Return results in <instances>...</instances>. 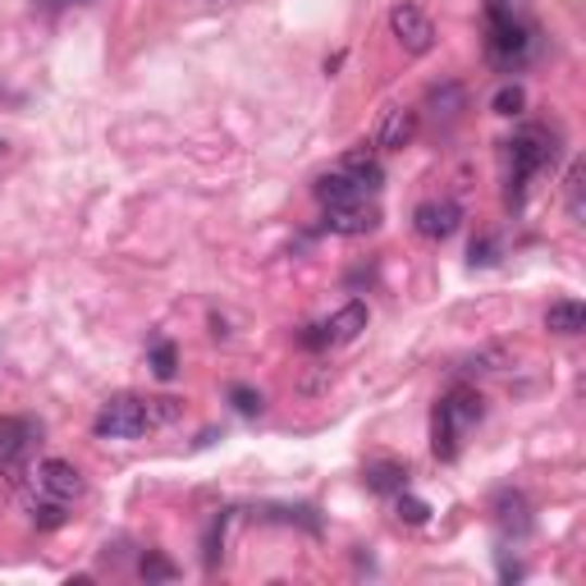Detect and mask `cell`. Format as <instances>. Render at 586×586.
<instances>
[{
    "mask_svg": "<svg viewBox=\"0 0 586 586\" xmlns=\"http://www.w3.org/2000/svg\"><path fill=\"white\" fill-rule=\"evenodd\" d=\"M482 395L476 389H453V395L440 399L436 408V426H431V449H436V459H459V449H463V436L482 422Z\"/></svg>",
    "mask_w": 586,
    "mask_h": 586,
    "instance_id": "cell-1",
    "label": "cell"
},
{
    "mask_svg": "<svg viewBox=\"0 0 586 586\" xmlns=\"http://www.w3.org/2000/svg\"><path fill=\"white\" fill-rule=\"evenodd\" d=\"M157 426V412H151V399L138 395H115L111 403H101L92 431L101 440H138Z\"/></svg>",
    "mask_w": 586,
    "mask_h": 586,
    "instance_id": "cell-2",
    "label": "cell"
},
{
    "mask_svg": "<svg viewBox=\"0 0 586 586\" xmlns=\"http://www.w3.org/2000/svg\"><path fill=\"white\" fill-rule=\"evenodd\" d=\"M486 51L499 70H518L527 55H532V28L504 5H490V37H486Z\"/></svg>",
    "mask_w": 586,
    "mask_h": 586,
    "instance_id": "cell-3",
    "label": "cell"
},
{
    "mask_svg": "<svg viewBox=\"0 0 586 586\" xmlns=\"http://www.w3.org/2000/svg\"><path fill=\"white\" fill-rule=\"evenodd\" d=\"M362 331H366V308L362 302H344L335 316L308 325L302 344H308V349H344V344H353Z\"/></svg>",
    "mask_w": 586,
    "mask_h": 586,
    "instance_id": "cell-4",
    "label": "cell"
},
{
    "mask_svg": "<svg viewBox=\"0 0 586 586\" xmlns=\"http://www.w3.org/2000/svg\"><path fill=\"white\" fill-rule=\"evenodd\" d=\"M554 157V138L546 134V128H523L513 142H509V179H513V188H523L540 165H546Z\"/></svg>",
    "mask_w": 586,
    "mask_h": 586,
    "instance_id": "cell-5",
    "label": "cell"
},
{
    "mask_svg": "<svg viewBox=\"0 0 586 586\" xmlns=\"http://www.w3.org/2000/svg\"><path fill=\"white\" fill-rule=\"evenodd\" d=\"M389 33H395V41L408 55H426L431 47H436V24H431V14L417 10V5H395L389 10Z\"/></svg>",
    "mask_w": 586,
    "mask_h": 586,
    "instance_id": "cell-6",
    "label": "cell"
},
{
    "mask_svg": "<svg viewBox=\"0 0 586 586\" xmlns=\"http://www.w3.org/2000/svg\"><path fill=\"white\" fill-rule=\"evenodd\" d=\"M459 225H463V207L453 198H431V202H422L417 211H412V229H417L422 238H431V244L449 238Z\"/></svg>",
    "mask_w": 586,
    "mask_h": 586,
    "instance_id": "cell-7",
    "label": "cell"
},
{
    "mask_svg": "<svg viewBox=\"0 0 586 586\" xmlns=\"http://www.w3.org/2000/svg\"><path fill=\"white\" fill-rule=\"evenodd\" d=\"M331 234H344V238H362V234H372L381 225V207L376 202H344V207H325V221H321Z\"/></svg>",
    "mask_w": 586,
    "mask_h": 586,
    "instance_id": "cell-8",
    "label": "cell"
},
{
    "mask_svg": "<svg viewBox=\"0 0 586 586\" xmlns=\"http://www.w3.org/2000/svg\"><path fill=\"white\" fill-rule=\"evenodd\" d=\"M37 490L47 499L70 504V499L83 495V472L74 463H64V459H47V463H37Z\"/></svg>",
    "mask_w": 586,
    "mask_h": 586,
    "instance_id": "cell-9",
    "label": "cell"
},
{
    "mask_svg": "<svg viewBox=\"0 0 586 586\" xmlns=\"http://www.w3.org/2000/svg\"><path fill=\"white\" fill-rule=\"evenodd\" d=\"M412 138H417V111H412V105H395V111H385L376 147L381 151H403Z\"/></svg>",
    "mask_w": 586,
    "mask_h": 586,
    "instance_id": "cell-10",
    "label": "cell"
},
{
    "mask_svg": "<svg viewBox=\"0 0 586 586\" xmlns=\"http://www.w3.org/2000/svg\"><path fill=\"white\" fill-rule=\"evenodd\" d=\"M312 192H316V202L321 207H344V202H358V198H372L353 175H344V170H331V175H321L316 184H312Z\"/></svg>",
    "mask_w": 586,
    "mask_h": 586,
    "instance_id": "cell-11",
    "label": "cell"
},
{
    "mask_svg": "<svg viewBox=\"0 0 586 586\" xmlns=\"http://www.w3.org/2000/svg\"><path fill=\"white\" fill-rule=\"evenodd\" d=\"M33 436H37L33 422H24V417H0V467H10V463L24 459Z\"/></svg>",
    "mask_w": 586,
    "mask_h": 586,
    "instance_id": "cell-12",
    "label": "cell"
},
{
    "mask_svg": "<svg viewBox=\"0 0 586 586\" xmlns=\"http://www.w3.org/2000/svg\"><path fill=\"white\" fill-rule=\"evenodd\" d=\"M546 331H550V335H582V331H586V308H582L577 298H559V302H550Z\"/></svg>",
    "mask_w": 586,
    "mask_h": 586,
    "instance_id": "cell-13",
    "label": "cell"
},
{
    "mask_svg": "<svg viewBox=\"0 0 586 586\" xmlns=\"http://www.w3.org/2000/svg\"><path fill=\"white\" fill-rule=\"evenodd\" d=\"M339 170H344V175H353L366 192H376V188H381V179H385V170H381V161H376V151H366V147L349 151V157L339 161Z\"/></svg>",
    "mask_w": 586,
    "mask_h": 586,
    "instance_id": "cell-14",
    "label": "cell"
},
{
    "mask_svg": "<svg viewBox=\"0 0 586 586\" xmlns=\"http://www.w3.org/2000/svg\"><path fill=\"white\" fill-rule=\"evenodd\" d=\"M495 523H499V532H518V536H523V532L532 527L527 499H523V495H499V499H495Z\"/></svg>",
    "mask_w": 586,
    "mask_h": 586,
    "instance_id": "cell-15",
    "label": "cell"
},
{
    "mask_svg": "<svg viewBox=\"0 0 586 586\" xmlns=\"http://www.w3.org/2000/svg\"><path fill=\"white\" fill-rule=\"evenodd\" d=\"M366 486L385 490V495H399L408 486V467L403 463H372L366 467Z\"/></svg>",
    "mask_w": 586,
    "mask_h": 586,
    "instance_id": "cell-16",
    "label": "cell"
},
{
    "mask_svg": "<svg viewBox=\"0 0 586 586\" xmlns=\"http://www.w3.org/2000/svg\"><path fill=\"white\" fill-rule=\"evenodd\" d=\"M490 111L495 115H523L527 111V92H523V83H504L495 97H490Z\"/></svg>",
    "mask_w": 586,
    "mask_h": 586,
    "instance_id": "cell-17",
    "label": "cell"
},
{
    "mask_svg": "<svg viewBox=\"0 0 586 586\" xmlns=\"http://www.w3.org/2000/svg\"><path fill=\"white\" fill-rule=\"evenodd\" d=\"M399 518H403V523H412V527H422L426 518H431V504H426V499H417V495H403L399 490Z\"/></svg>",
    "mask_w": 586,
    "mask_h": 586,
    "instance_id": "cell-18",
    "label": "cell"
},
{
    "mask_svg": "<svg viewBox=\"0 0 586 586\" xmlns=\"http://www.w3.org/2000/svg\"><path fill=\"white\" fill-rule=\"evenodd\" d=\"M151 372H157L161 381H170L179 372V358H175V349H170V344H157V349H151Z\"/></svg>",
    "mask_w": 586,
    "mask_h": 586,
    "instance_id": "cell-19",
    "label": "cell"
},
{
    "mask_svg": "<svg viewBox=\"0 0 586 586\" xmlns=\"http://www.w3.org/2000/svg\"><path fill=\"white\" fill-rule=\"evenodd\" d=\"M142 577L147 582H170V577H175V563H170L165 554H147L142 559Z\"/></svg>",
    "mask_w": 586,
    "mask_h": 586,
    "instance_id": "cell-20",
    "label": "cell"
},
{
    "mask_svg": "<svg viewBox=\"0 0 586 586\" xmlns=\"http://www.w3.org/2000/svg\"><path fill=\"white\" fill-rule=\"evenodd\" d=\"M229 399H234L238 412H248V417H257V412H262V395H252V389H244V385H234Z\"/></svg>",
    "mask_w": 586,
    "mask_h": 586,
    "instance_id": "cell-21",
    "label": "cell"
},
{
    "mask_svg": "<svg viewBox=\"0 0 586 586\" xmlns=\"http://www.w3.org/2000/svg\"><path fill=\"white\" fill-rule=\"evenodd\" d=\"M569 211L582 215V165H573V175H569Z\"/></svg>",
    "mask_w": 586,
    "mask_h": 586,
    "instance_id": "cell-22",
    "label": "cell"
},
{
    "mask_svg": "<svg viewBox=\"0 0 586 586\" xmlns=\"http://www.w3.org/2000/svg\"><path fill=\"white\" fill-rule=\"evenodd\" d=\"M0 165H5V142H0Z\"/></svg>",
    "mask_w": 586,
    "mask_h": 586,
    "instance_id": "cell-23",
    "label": "cell"
},
{
    "mask_svg": "<svg viewBox=\"0 0 586 586\" xmlns=\"http://www.w3.org/2000/svg\"><path fill=\"white\" fill-rule=\"evenodd\" d=\"M202 5H221V0H202Z\"/></svg>",
    "mask_w": 586,
    "mask_h": 586,
    "instance_id": "cell-24",
    "label": "cell"
}]
</instances>
